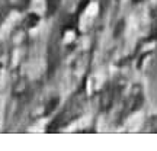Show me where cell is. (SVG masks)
<instances>
[{"instance_id":"1","label":"cell","mask_w":157,"mask_h":151,"mask_svg":"<svg viewBox=\"0 0 157 151\" xmlns=\"http://www.w3.org/2000/svg\"><path fill=\"white\" fill-rule=\"evenodd\" d=\"M141 103H143V95H141L140 89L135 87V89L132 90V93L129 95L127 103H125V108H124V116H128L129 113L135 112V111L141 106Z\"/></svg>"},{"instance_id":"2","label":"cell","mask_w":157,"mask_h":151,"mask_svg":"<svg viewBox=\"0 0 157 151\" xmlns=\"http://www.w3.org/2000/svg\"><path fill=\"white\" fill-rule=\"evenodd\" d=\"M115 96H117V89L115 86H109L102 92L101 95V111H108L111 109L113 105V100H115Z\"/></svg>"},{"instance_id":"3","label":"cell","mask_w":157,"mask_h":151,"mask_svg":"<svg viewBox=\"0 0 157 151\" xmlns=\"http://www.w3.org/2000/svg\"><path fill=\"white\" fill-rule=\"evenodd\" d=\"M28 87H29L28 78L19 77L16 81L13 83V86H12V95L15 96V97H21V96H23L28 92Z\"/></svg>"},{"instance_id":"4","label":"cell","mask_w":157,"mask_h":151,"mask_svg":"<svg viewBox=\"0 0 157 151\" xmlns=\"http://www.w3.org/2000/svg\"><path fill=\"white\" fill-rule=\"evenodd\" d=\"M39 22V17L38 15H35V13H29L28 16L23 19V22H22V26L25 29H31V28H34V26H36Z\"/></svg>"},{"instance_id":"5","label":"cell","mask_w":157,"mask_h":151,"mask_svg":"<svg viewBox=\"0 0 157 151\" xmlns=\"http://www.w3.org/2000/svg\"><path fill=\"white\" fill-rule=\"evenodd\" d=\"M57 105H58V96H52L50 100L44 105V115H48L50 112H52L57 108Z\"/></svg>"},{"instance_id":"6","label":"cell","mask_w":157,"mask_h":151,"mask_svg":"<svg viewBox=\"0 0 157 151\" xmlns=\"http://www.w3.org/2000/svg\"><path fill=\"white\" fill-rule=\"evenodd\" d=\"M10 55H9V51L7 50H0V67H6L9 64Z\"/></svg>"},{"instance_id":"7","label":"cell","mask_w":157,"mask_h":151,"mask_svg":"<svg viewBox=\"0 0 157 151\" xmlns=\"http://www.w3.org/2000/svg\"><path fill=\"white\" fill-rule=\"evenodd\" d=\"M151 36L157 38V7L153 10V26H151Z\"/></svg>"},{"instance_id":"8","label":"cell","mask_w":157,"mask_h":151,"mask_svg":"<svg viewBox=\"0 0 157 151\" xmlns=\"http://www.w3.org/2000/svg\"><path fill=\"white\" fill-rule=\"evenodd\" d=\"M57 9V0H48V7H47V13L52 15Z\"/></svg>"},{"instance_id":"9","label":"cell","mask_w":157,"mask_h":151,"mask_svg":"<svg viewBox=\"0 0 157 151\" xmlns=\"http://www.w3.org/2000/svg\"><path fill=\"white\" fill-rule=\"evenodd\" d=\"M134 2H141V0H134Z\"/></svg>"}]
</instances>
